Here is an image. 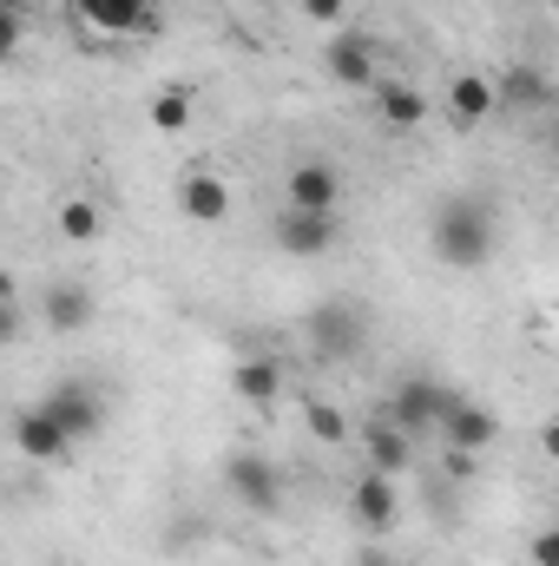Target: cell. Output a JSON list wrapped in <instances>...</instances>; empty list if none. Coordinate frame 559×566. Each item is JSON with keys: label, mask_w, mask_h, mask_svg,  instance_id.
<instances>
[{"label": "cell", "mask_w": 559, "mask_h": 566, "mask_svg": "<svg viewBox=\"0 0 559 566\" xmlns=\"http://www.w3.org/2000/svg\"><path fill=\"white\" fill-rule=\"evenodd\" d=\"M428 244L447 271H481L494 258V211L481 198H447L428 224Z\"/></svg>", "instance_id": "1"}, {"label": "cell", "mask_w": 559, "mask_h": 566, "mask_svg": "<svg viewBox=\"0 0 559 566\" xmlns=\"http://www.w3.org/2000/svg\"><path fill=\"white\" fill-rule=\"evenodd\" d=\"M441 434H447V454H487L494 441H500V422H494V409H481V402H467L461 389H454V402L441 409Z\"/></svg>", "instance_id": "2"}, {"label": "cell", "mask_w": 559, "mask_h": 566, "mask_svg": "<svg viewBox=\"0 0 559 566\" xmlns=\"http://www.w3.org/2000/svg\"><path fill=\"white\" fill-rule=\"evenodd\" d=\"M224 481H231V494L251 514H277L283 507V474H277V461H264V454H231L224 461Z\"/></svg>", "instance_id": "3"}, {"label": "cell", "mask_w": 559, "mask_h": 566, "mask_svg": "<svg viewBox=\"0 0 559 566\" xmlns=\"http://www.w3.org/2000/svg\"><path fill=\"white\" fill-rule=\"evenodd\" d=\"M40 409L66 428V441H93V434L106 428V402H99V389H93V382H60Z\"/></svg>", "instance_id": "4"}, {"label": "cell", "mask_w": 559, "mask_h": 566, "mask_svg": "<svg viewBox=\"0 0 559 566\" xmlns=\"http://www.w3.org/2000/svg\"><path fill=\"white\" fill-rule=\"evenodd\" d=\"M283 205H289V211H336V205H342V171L323 165V158L289 165V178H283Z\"/></svg>", "instance_id": "5"}, {"label": "cell", "mask_w": 559, "mask_h": 566, "mask_svg": "<svg viewBox=\"0 0 559 566\" xmlns=\"http://www.w3.org/2000/svg\"><path fill=\"white\" fill-rule=\"evenodd\" d=\"M309 336H316V356H323V363H349V356H362V310L323 303V310L309 316Z\"/></svg>", "instance_id": "6"}, {"label": "cell", "mask_w": 559, "mask_h": 566, "mask_svg": "<svg viewBox=\"0 0 559 566\" xmlns=\"http://www.w3.org/2000/svg\"><path fill=\"white\" fill-rule=\"evenodd\" d=\"M349 514L369 527V534H389L395 521H402V481H389V474H356V488H349Z\"/></svg>", "instance_id": "7"}, {"label": "cell", "mask_w": 559, "mask_h": 566, "mask_svg": "<svg viewBox=\"0 0 559 566\" xmlns=\"http://www.w3.org/2000/svg\"><path fill=\"white\" fill-rule=\"evenodd\" d=\"M73 13H80L93 33H113V40L158 27V0H73Z\"/></svg>", "instance_id": "8"}, {"label": "cell", "mask_w": 559, "mask_h": 566, "mask_svg": "<svg viewBox=\"0 0 559 566\" xmlns=\"http://www.w3.org/2000/svg\"><path fill=\"white\" fill-rule=\"evenodd\" d=\"M454 402V389H441V382H428V376H415V382H402L395 389V402H389V416L382 422H395L402 434H421V428L441 422V409Z\"/></svg>", "instance_id": "9"}, {"label": "cell", "mask_w": 559, "mask_h": 566, "mask_svg": "<svg viewBox=\"0 0 559 566\" xmlns=\"http://www.w3.org/2000/svg\"><path fill=\"white\" fill-rule=\"evenodd\" d=\"M277 251L283 258H323V251H336V211H283Z\"/></svg>", "instance_id": "10"}, {"label": "cell", "mask_w": 559, "mask_h": 566, "mask_svg": "<svg viewBox=\"0 0 559 566\" xmlns=\"http://www.w3.org/2000/svg\"><path fill=\"white\" fill-rule=\"evenodd\" d=\"M323 66H329V80L336 86H349V93H376V46L362 40V33H336L329 40V53H323Z\"/></svg>", "instance_id": "11"}, {"label": "cell", "mask_w": 559, "mask_h": 566, "mask_svg": "<svg viewBox=\"0 0 559 566\" xmlns=\"http://www.w3.org/2000/svg\"><path fill=\"white\" fill-rule=\"evenodd\" d=\"M40 316H46V329H53V336H80V329L99 316V303H93V290H86V283L60 277V283H46Z\"/></svg>", "instance_id": "12"}, {"label": "cell", "mask_w": 559, "mask_h": 566, "mask_svg": "<svg viewBox=\"0 0 559 566\" xmlns=\"http://www.w3.org/2000/svg\"><path fill=\"white\" fill-rule=\"evenodd\" d=\"M178 211H184L191 224H224V218H231V185H224L218 171H184V178H178Z\"/></svg>", "instance_id": "13"}, {"label": "cell", "mask_w": 559, "mask_h": 566, "mask_svg": "<svg viewBox=\"0 0 559 566\" xmlns=\"http://www.w3.org/2000/svg\"><path fill=\"white\" fill-rule=\"evenodd\" d=\"M362 454H369V468L389 474V481H402V474L415 468V441H409L395 422H369L362 428Z\"/></svg>", "instance_id": "14"}, {"label": "cell", "mask_w": 559, "mask_h": 566, "mask_svg": "<svg viewBox=\"0 0 559 566\" xmlns=\"http://www.w3.org/2000/svg\"><path fill=\"white\" fill-rule=\"evenodd\" d=\"M447 113H454L461 133L487 126V119H494V80H487V73H454V86H447Z\"/></svg>", "instance_id": "15"}, {"label": "cell", "mask_w": 559, "mask_h": 566, "mask_svg": "<svg viewBox=\"0 0 559 566\" xmlns=\"http://www.w3.org/2000/svg\"><path fill=\"white\" fill-rule=\"evenodd\" d=\"M13 448H20L27 461H66V448H73V441H66V428L53 422L46 409H27V416L13 422Z\"/></svg>", "instance_id": "16"}, {"label": "cell", "mask_w": 559, "mask_h": 566, "mask_svg": "<svg viewBox=\"0 0 559 566\" xmlns=\"http://www.w3.org/2000/svg\"><path fill=\"white\" fill-rule=\"evenodd\" d=\"M376 106H382V119H389L395 133L428 126V99H421L415 86H402V80H376Z\"/></svg>", "instance_id": "17"}, {"label": "cell", "mask_w": 559, "mask_h": 566, "mask_svg": "<svg viewBox=\"0 0 559 566\" xmlns=\"http://www.w3.org/2000/svg\"><path fill=\"white\" fill-rule=\"evenodd\" d=\"M231 389H238L244 402H257V409L277 402L283 396V363H271V356H244V363L231 369Z\"/></svg>", "instance_id": "18"}, {"label": "cell", "mask_w": 559, "mask_h": 566, "mask_svg": "<svg viewBox=\"0 0 559 566\" xmlns=\"http://www.w3.org/2000/svg\"><path fill=\"white\" fill-rule=\"evenodd\" d=\"M547 99H553V86H547L540 66H514V73L494 86V106H547Z\"/></svg>", "instance_id": "19"}, {"label": "cell", "mask_w": 559, "mask_h": 566, "mask_svg": "<svg viewBox=\"0 0 559 566\" xmlns=\"http://www.w3.org/2000/svg\"><path fill=\"white\" fill-rule=\"evenodd\" d=\"M53 224H60V238H66V244H93V238L106 231V218H99V205H93V198H66V205L53 211Z\"/></svg>", "instance_id": "20"}, {"label": "cell", "mask_w": 559, "mask_h": 566, "mask_svg": "<svg viewBox=\"0 0 559 566\" xmlns=\"http://www.w3.org/2000/svg\"><path fill=\"white\" fill-rule=\"evenodd\" d=\"M184 126H191V93H184V86H165V93L151 99V133L178 139Z\"/></svg>", "instance_id": "21"}, {"label": "cell", "mask_w": 559, "mask_h": 566, "mask_svg": "<svg viewBox=\"0 0 559 566\" xmlns=\"http://www.w3.org/2000/svg\"><path fill=\"white\" fill-rule=\"evenodd\" d=\"M303 416H309V434H316V441H329V448H342V441H349V416H342L336 402H309Z\"/></svg>", "instance_id": "22"}, {"label": "cell", "mask_w": 559, "mask_h": 566, "mask_svg": "<svg viewBox=\"0 0 559 566\" xmlns=\"http://www.w3.org/2000/svg\"><path fill=\"white\" fill-rule=\"evenodd\" d=\"M20 33H27L20 7H13V0H0V60H13V53H20Z\"/></svg>", "instance_id": "23"}, {"label": "cell", "mask_w": 559, "mask_h": 566, "mask_svg": "<svg viewBox=\"0 0 559 566\" xmlns=\"http://www.w3.org/2000/svg\"><path fill=\"white\" fill-rule=\"evenodd\" d=\"M303 7V20H316V27H342V13H349V0H296Z\"/></svg>", "instance_id": "24"}, {"label": "cell", "mask_w": 559, "mask_h": 566, "mask_svg": "<svg viewBox=\"0 0 559 566\" xmlns=\"http://www.w3.org/2000/svg\"><path fill=\"white\" fill-rule=\"evenodd\" d=\"M534 566H559V534L547 527V534H534Z\"/></svg>", "instance_id": "25"}, {"label": "cell", "mask_w": 559, "mask_h": 566, "mask_svg": "<svg viewBox=\"0 0 559 566\" xmlns=\"http://www.w3.org/2000/svg\"><path fill=\"white\" fill-rule=\"evenodd\" d=\"M20 323H27V316H20V303H0V349L20 336Z\"/></svg>", "instance_id": "26"}, {"label": "cell", "mask_w": 559, "mask_h": 566, "mask_svg": "<svg viewBox=\"0 0 559 566\" xmlns=\"http://www.w3.org/2000/svg\"><path fill=\"white\" fill-rule=\"evenodd\" d=\"M0 303H20V277H13L7 264H0Z\"/></svg>", "instance_id": "27"}]
</instances>
